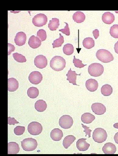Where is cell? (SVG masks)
I'll return each instance as SVG.
<instances>
[{"label":"cell","instance_id":"74e56055","mask_svg":"<svg viewBox=\"0 0 118 156\" xmlns=\"http://www.w3.org/2000/svg\"><path fill=\"white\" fill-rule=\"evenodd\" d=\"M82 127L85 130L84 131L86 133L85 136H86L87 135L88 136V138H90L91 137V132L92 131V130H90L89 129V127H88L84 125V124H82Z\"/></svg>","mask_w":118,"mask_h":156},{"label":"cell","instance_id":"ac0fdd59","mask_svg":"<svg viewBox=\"0 0 118 156\" xmlns=\"http://www.w3.org/2000/svg\"><path fill=\"white\" fill-rule=\"evenodd\" d=\"M81 73L78 74L76 73L75 71H73L70 68L66 74L67 76V80L69 81L70 83H72L73 85L80 86L76 84V80L77 76H81Z\"/></svg>","mask_w":118,"mask_h":156},{"label":"cell","instance_id":"3957f363","mask_svg":"<svg viewBox=\"0 0 118 156\" xmlns=\"http://www.w3.org/2000/svg\"><path fill=\"white\" fill-rule=\"evenodd\" d=\"M108 135L106 131L103 129L98 128L95 129L92 134V138L95 142L101 144L107 140Z\"/></svg>","mask_w":118,"mask_h":156},{"label":"cell","instance_id":"e0dca14e","mask_svg":"<svg viewBox=\"0 0 118 156\" xmlns=\"http://www.w3.org/2000/svg\"><path fill=\"white\" fill-rule=\"evenodd\" d=\"M102 150L105 154H114L116 151L115 145L111 143H108L105 144L102 148Z\"/></svg>","mask_w":118,"mask_h":156},{"label":"cell","instance_id":"e575fe53","mask_svg":"<svg viewBox=\"0 0 118 156\" xmlns=\"http://www.w3.org/2000/svg\"><path fill=\"white\" fill-rule=\"evenodd\" d=\"M37 36L41 39L42 41H45L47 38L46 31L43 29L39 30L37 32Z\"/></svg>","mask_w":118,"mask_h":156},{"label":"cell","instance_id":"7bdbcfd3","mask_svg":"<svg viewBox=\"0 0 118 156\" xmlns=\"http://www.w3.org/2000/svg\"><path fill=\"white\" fill-rule=\"evenodd\" d=\"M114 49L115 52L118 54V41L115 44Z\"/></svg>","mask_w":118,"mask_h":156},{"label":"cell","instance_id":"8fae6325","mask_svg":"<svg viewBox=\"0 0 118 156\" xmlns=\"http://www.w3.org/2000/svg\"><path fill=\"white\" fill-rule=\"evenodd\" d=\"M92 112L96 115H101L104 114L106 110L105 106L101 103H95L91 106Z\"/></svg>","mask_w":118,"mask_h":156},{"label":"cell","instance_id":"60d3db41","mask_svg":"<svg viewBox=\"0 0 118 156\" xmlns=\"http://www.w3.org/2000/svg\"><path fill=\"white\" fill-rule=\"evenodd\" d=\"M93 36L95 39H97L99 36V31L98 29H95L92 32Z\"/></svg>","mask_w":118,"mask_h":156},{"label":"cell","instance_id":"cb8c5ba5","mask_svg":"<svg viewBox=\"0 0 118 156\" xmlns=\"http://www.w3.org/2000/svg\"><path fill=\"white\" fill-rule=\"evenodd\" d=\"M95 119V116L90 113H85L82 115L81 117L82 122L85 124H90Z\"/></svg>","mask_w":118,"mask_h":156},{"label":"cell","instance_id":"4dcf8cb0","mask_svg":"<svg viewBox=\"0 0 118 156\" xmlns=\"http://www.w3.org/2000/svg\"><path fill=\"white\" fill-rule=\"evenodd\" d=\"M60 37L54 41L52 44L53 48L61 47L64 43V39L63 36L60 34Z\"/></svg>","mask_w":118,"mask_h":156},{"label":"cell","instance_id":"9c48e42d","mask_svg":"<svg viewBox=\"0 0 118 156\" xmlns=\"http://www.w3.org/2000/svg\"><path fill=\"white\" fill-rule=\"evenodd\" d=\"M28 79L31 83L36 85L41 82L43 80V76L40 72L34 71L30 74Z\"/></svg>","mask_w":118,"mask_h":156},{"label":"cell","instance_id":"484cf974","mask_svg":"<svg viewBox=\"0 0 118 156\" xmlns=\"http://www.w3.org/2000/svg\"><path fill=\"white\" fill-rule=\"evenodd\" d=\"M82 44L84 47L87 49H91L93 48L95 45L94 41L91 37L85 38Z\"/></svg>","mask_w":118,"mask_h":156},{"label":"cell","instance_id":"7a4b0ae2","mask_svg":"<svg viewBox=\"0 0 118 156\" xmlns=\"http://www.w3.org/2000/svg\"><path fill=\"white\" fill-rule=\"evenodd\" d=\"M97 59L103 63H108L114 60L113 55L108 50L105 49L98 50L96 53Z\"/></svg>","mask_w":118,"mask_h":156},{"label":"cell","instance_id":"30bf717a","mask_svg":"<svg viewBox=\"0 0 118 156\" xmlns=\"http://www.w3.org/2000/svg\"><path fill=\"white\" fill-rule=\"evenodd\" d=\"M34 64L37 68L39 69H43L47 66L48 61L45 56L39 55L34 58Z\"/></svg>","mask_w":118,"mask_h":156},{"label":"cell","instance_id":"8992f818","mask_svg":"<svg viewBox=\"0 0 118 156\" xmlns=\"http://www.w3.org/2000/svg\"><path fill=\"white\" fill-rule=\"evenodd\" d=\"M48 21L47 16L44 14L39 13L35 16L32 19L33 24L36 27H42L46 24Z\"/></svg>","mask_w":118,"mask_h":156},{"label":"cell","instance_id":"4fadbf2b","mask_svg":"<svg viewBox=\"0 0 118 156\" xmlns=\"http://www.w3.org/2000/svg\"><path fill=\"white\" fill-rule=\"evenodd\" d=\"M64 136V134L62 130L59 128H55L51 131L50 136L54 141H61Z\"/></svg>","mask_w":118,"mask_h":156},{"label":"cell","instance_id":"d6a6232c","mask_svg":"<svg viewBox=\"0 0 118 156\" xmlns=\"http://www.w3.org/2000/svg\"><path fill=\"white\" fill-rule=\"evenodd\" d=\"M110 34L111 36L118 38V25H114L110 28Z\"/></svg>","mask_w":118,"mask_h":156},{"label":"cell","instance_id":"83f0119b","mask_svg":"<svg viewBox=\"0 0 118 156\" xmlns=\"http://www.w3.org/2000/svg\"><path fill=\"white\" fill-rule=\"evenodd\" d=\"M101 92L102 94L104 96H109L112 94L113 89L111 86L106 84L102 87Z\"/></svg>","mask_w":118,"mask_h":156},{"label":"cell","instance_id":"5b68a950","mask_svg":"<svg viewBox=\"0 0 118 156\" xmlns=\"http://www.w3.org/2000/svg\"><path fill=\"white\" fill-rule=\"evenodd\" d=\"M21 146L23 150L26 151H33L37 147L38 144L36 140L32 138L25 139L21 142Z\"/></svg>","mask_w":118,"mask_h":156},{"label":"cell","instance_id":"52a82bcc","mask_svg":"<svg viewBox=\"0 0 118 156\" xmlns=\"http://www.w3.org/2000/svg\"><path fill=\"white\" fill-rule=\"evenodd\" d=\"M27 129L31 135L36 136L41 133L43 127L40 123L36 122H33L28 125Z\"/></svg>","mask_w":118,"mask_h":156},{"label":"cell","instance_id":"ee69618b","mask_svg":"<svg viewBox=\"0 0 118 156\" xmlns=\"http://www.w3.org/2000/svg\"><path fill=\"white\" fill-rule=\"evenodd\" d=\"M114 128L118 129V123H116L113 125Z\"/></svg>","mask_w":118,"mask_h":156},{"label":"cell","instance_id":"ab89813d","mask_svg":"<svg viewBox=\"0 0 118 156\" xmlns=\"http://www.w3.org/2000/svg\"><path fill=\"white\" fill-rule=\"evenodd\" d=\"M15 49L14 46L8 43V55H10L12 52L14 51Z\"/></svg>","mask_w":118,"mask_h":156},{"label":"cell","instance_id":"d590c367","mask_svg":"<svg viewBox=\"0 0 118 156\" xmlns=\"http://www.w3.org/2000/svg\"><path fill=\"white\" fill-rule=\"evenodd\" d=\"M73 63L75 67L79 68H82L87 65H84L82 63V61L76 58L75 55L74 56Z\"/></svg>","mask_w":118,"mask_h":156},{"label":"cell","instance_id":"7c38bea8","mask_svg":"<svg viewBox=\"0 0 118 156\" xmlns=\"http://www.w3.org/2000/svg\"><path fill=\"white\" fill-rule=\"evenodd\" d=\"M27 37L26 34L23 32H18L15 37L14 42L18 46H22L26 43Z\"/></svg>","mask_w":118,"mask_h":156},{"label":"cell","instance_id":"6da1fadb","mask_svg":"<svg viewBox=\"0 0 118 156\" xmlns=\"http://www.w3.org/2000/svg\"><path fill=\"white\" fill-rule=\"evenodd\" d=\"M66 63L64 58L60 56H55L50 61V66L54 71H60L65 67Z\"/></svg>","mask_w":118,"mask_h":156},{"label":"cell","instance_id":"f1b7e54d","mask_svg":"<svg viewBox=\"0 0 118 156\" xmlns=\"http://www.w3.org/2000/svg\"><path fill=\"white\" fill-rule=\"evenodd\" d=\"M28 96L31 99H35L38 96L39 90L36 87H32L28 89L27 91Z\"/></svg>","mask_w":118,"mask_h":156},{"label":"cell","instance_id":"d6986e66","mask_svg":"<svg viewBox=\"0 0 118 156\" xmlns=\"http://www.w3.org/2000/svg\"><path fill=\"white\" fill-rule=\"evenodd\" d=\"M102 21L105 24L110 25L115 21V18L114 15L110 12H105L102 15Z\"/></svg>","mask_w":118,"mask_h":156},{"label":"cell","instance_id":"f546056e","mask_svg":"<svg viewBox=\"0 0 118 156\" xmlns=\"http://www.w3.org/2000/svg\"><path fill=\"white\" fill-rule=\"evenodd\" d=\"M63 51L65 54L68 55H71L74 52V47L71 44H67L64 46Z\"/></svg>","mask_w":118,"mask_h":156},{"label":"cell","instance_id":"277c9868","mask_svg":"<svg viewBox=\"0 0 118 156\" xmlns=\"http://www.w3.org/2000/svg\"><path fill=\"white\" fill-rule=\"evenodd\" d=\"M88 71L91 76L98 77L101 76L103 73L104 68L103 66L100 63H92L89 66Z\"/></svg>","mask_w":118,"mask_h":156},{"label":"cell","instance_id":"603a6c76","mask_svg":"<svg viewBox=\"0 0 118 156\" xmlns=\"http://www.w3.org/2000/svg\"><path fill=\"white\" fill-rule=\"evenodd\" d=\"M34 107L37 112H43L46 110L47 108V105L46 102L43 100H39L35 103Z\"/></svg>","mask_w":118,"mask_h":156},{"label":"cell","instance_id":"ffe728a7","mask_svg":"<svg viewBox=\"0 0 118 156\" xmlns=\"http://www.w3.org/2000/svg\"><path fill=\"white\" fill-rule=\"evenodd\" d=\"M18 81L14 78H11L8 80V90L11 92H14L19 88Z\"/></svg>","mask_w":118,"mask_h":156},{"label":"cell","instance_id":"9a60e30c","mask_svg":"<svg viewBox=\"0 0 118 156\" xmlns=\"http://www.w3.org/2000/svg\"><path fill=\"white\" fill-rule=\"evenodd\" d=\"M87 139L82 138L78 140L76 143V147L80 151H85L90 146V144L86 142Z\"/></svg>","mask_w":118,"mask_h":156},{"label":"cell","instance_id":"1f68e13d","mask_svg":"<svg viewBox=\"0 0 118 156\" xmlns=\"http://www.w3.org/2000/svg\"><path fill=\"white\" fill-rule=\"evenodd\" d=\"M14 60L17 62L23 63L26 62V59L25 57L21 54L15 53L12 54Z\"/></svg>","mask_w":118,"mask_h":156},{"label":"cell","instance_id":"d4e9b609","mask_svg":"<svg viewBox=\"0 0 118 156\" xmlns=\"http://www.w3.org/2000/svg\"><path fill=\"white\" fill-rule=\"evenodd\" d=\"M76 140V138L72 135L67 136L63 141V145L65 149H68Z\"/></svg>","mask_w":118,"mask_h":156},{"label":"cell","instance_id":"836d02e7","mask_svg":"<svg viewBox=\"0 0 118 156\" xmlns=\"http://www.w3.org/2000/svg\"><path fill=\"white\" fill-rule=\"evenodd\" d=\"M25 131L24 126H18L14 129V133L16 135L20 136L23 134Z\"/></svg>","mask_w":118,"mask_h":156},{"label":"cell","instance_id":"8d00e7d4","mask_svg":"<svg viewBox=\"0 0 118 156\" xmlns=\"http://www.w3.org/2000/svg\"><path fill=\"white\" fill-rule=\"evenodd\" d=\"M66 24V26H65L64 28L60 30L59 31L61 32L63 34H65L67 36H69L70 35V30L69 27V26L68 23L64 22Z\"/></svg>","mask_w":118,"mask_h":156},{"label":"cell","instance_id":"2e32d148","mask_svg":"<svg viewBox=\"0 0 118 156\" xmlns=\"http://www.w3.org/2000/svg\"><path fill=\"white\" fill-rule=\"evenodd\" d=\"M85 86L88 91L93 92L97 90L98 87V83L96 80L90 79L86 81Z\"/></svg>","mask_w":118,"mask_h":156},{"label":"cell","instance_id":"7402d4cb","mask_svg":"<svg viewBox=\"0 0 118 156\" xmlns=\"http://www.w3.org/2000/svg\"><path fill=\"white\" fill-rule=\"evenodd\" d=\"M86 16L85 14L81 11H77L73 16V20L78 23H83L85 20Z\"/></svg>","mask_w":118,"mask_h":156},{"label":"cell","instance_id":"f35d334b","mask_svg":"<svg viewBox=\"0 0 118 156\" xmlns=\"http://www.w3.org/2000/svg\"><path fill=\"white\" fill-rule=\"evenodd\" d=\"M20 124L14 118H11L10 117L8 118V124L9 125H15L16 124Z\"/></svg>","mask_w":118,"mask_h":156},{"label":"cell","instance_id":"44dd1931","mask_svg":"<svg viewBox=\"0 0 118 156\" xmlns=\"http://www.w3.org/2000/svg\"><path fill=\"white\" fill-rule=\"evenodd\" d=\"M20 150L19 145L16 142H11L8 144V154H16Z\"/></svg>","mask_w":118,"mask_h":156},{"label":"cell","instance_id":"5bb4252c","mask_svg":"<svg viewBox=\"0 0 118 156\" xmlns=\"http://www.w3.org/2000/svg\"><path fill=\"white\" fill-rule=\"evenodd\" d=\"M28 43L30 47L35 49L41 46L42 41L37 37L33 35L29 38Z\"/></svg>","mask_w":118,"mask_h":156},{"label":"cell","instance_id":"b9f144b4","mask_svg":"<svg viewBox=\"0 0 118 156\" xmlns=\"http://www.w3.org/2000/svg\"><path fill=\"white\" fill-rule=\"evenodd\" d=\"M114 139L116 143L118 144V132L115 134Z\"/></svg>","mask_w":118,"mask_h":156},{"label":"cell","instance_id":"ba28073f","mask_svg":"<svg viewBox=\"0 0 118 156\" xmlns=\"http://www.w3.org/2000/svg\"><path fill=\"white\" fill-rule=\"evenodd\" d=\"M73 120L72 117L68 115L62 116L59 119V125L64 129L70 128L73 124Z\"/></svg>","mask_w":118,"mask_h":156},{"label":"cell","instance_id":"4316f807","mask_svg":"<svg viewBox=\"0 0 118 156\" xmlns=\"http://www.w3.org/2000/svg\"><path fill=\"white\" fill-rule=\"evenodd\" d=\"M60 20L59 19L54 18L50 20L48 24V28L51 31H55L60 26Z\"/></svg>","mask_w":118,"mask_h":156}]
</instances>
